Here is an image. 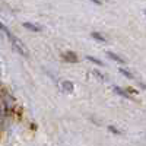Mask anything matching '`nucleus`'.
Returning a JSON list of instances; mask_svg holds the SVG:
<instances>
[{"label": "nucleus", "instance_id": "obj_1", "mask_svg": "<svg viewBox=\"0 0 146 146\" xmlns=\"http://www.w3.org/2000/svg\"><path fill=\"white\" fill-rule=\"evenodd\" d=\"M9 38H10V41H12V45H13V48L18 51V53H21L22 56H25V57H28L29 56V51H28V48L23 45V42L19 40V38H16V36L13 35V34H9L7 35Z\"/></svg>", "mask_w": 146, "mask_h": 146}, {"label": "nucleus", "instance_id": "obj_2", "mask_svg": "<svg viewBox=\"0 0 146 146\" xmlns=\"http://www.w3.org/2000/svg\"><path fill=\"white\" fill-rule=\"evenodd\" d=\"M64 58L67 60V62H72V63H76L78 62V56L75 54V53H73V51H67L66 54H64Z\"/></svg>", "mask_w": 146, "mask_h": 146}, {"label": "nucleus", "instance_id": "obj_3", "mask_svg": "<svg viewBox=\"0 0 146 146\" xmlns=\"http://www.w3.org/2000/svg\"><path fill=\"white\" fill-rule=\"evenodd\" d=\"M62 88H63V91H64V92L72 94V92H73V83H72V82H69V80H64V82L62 83Z\"/></svg>", "mask_w": 146, "mask_h": 146}, {"label": "nucleus", "instance_id": "obj_4", "mask_svg": "<svg viewBox=\"0 0 146 146\" xmlns=\"http://www.w3.org/2000/svg\"><path fill=\"white\" fill-rule=\"evenodd\" d=\"M23 27H25L27 29H31V31H35V32H40L41 28L38 25H34V23H29V22H25L23 23Z\"/></svg>", "mask_w": 146, "mask_h": 146}, {"label": "nucleus", "instance_id": "obj_5", "mask_svg": "<svg viewBox=\"0 0 146 146\" xmlns=\"http://www.w3.org/2000/svg\"><path fill=\"white\" fill-rule=\"evenodd\" d=\"M107 54H108L110 57H111L113 60H115V62H118V63H124V60H123V58H121V57H118L117 54H114L113 51H107Z\"/></svg>", "mask_w": 146, "mask_h": 146}, {"label": "nucleus", "instance_id": "obj_6", "mask_svg": "<svg viewBox=\"0 0 146 146\" xmlns=\"http://www.w3.org/2000/svg\"><path fill=\"white\" fill-rule=\"evenodd\" d=\"M91 35L94 36V38H95V40H98V41H101V42H105V38H104V36H102V35H100L98 32H92Z\"/></svg>", "mask_w": 146, "mask_h": 146}, {"label": "nucleus", "instance_id": "obj_7", "mask_svg": "<svg viewBox=\"0 0 146 146\" xmlns=\"http://www.w3.org/2000/svg\"><path fill=\"white\" fill-rule=\"evenodd\" d=\"M86 58H88V60H92V62H94V63H96V64H101V62H100V60H96L95 57H91V56H88Z\"/></svg>", "mask_w": 146, "mask_h": 146}, {"label": "nucleus", "instance_id": "obj_8", "mask_svg": "<svg viewBox=\"0 0 146 146\" xmlns=\"http://www.w3.org/2000/svg\"><path fill=\"white\" fill-rule=\"evenodd\" d=\"M120 72H121V73H123V75H126V76H127V78H133V76H131V75H130V73H129V72H126V70H124V69H120Z\"/></svg>", "mask_w": 146, "mask_h": 146}]
</instances>
